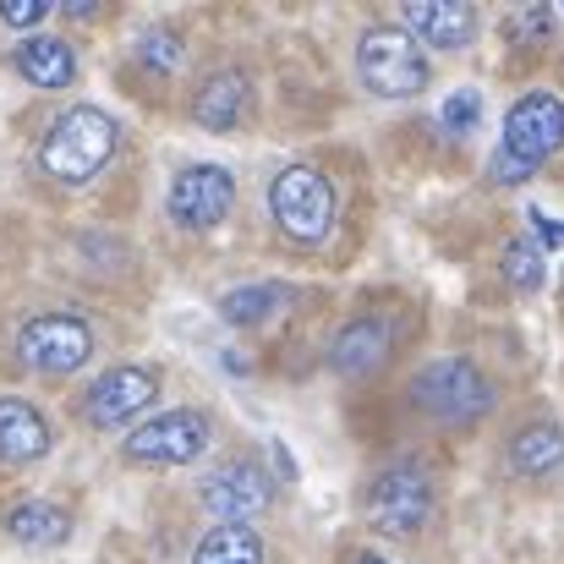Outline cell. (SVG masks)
Returning a JSON list of instances; mask_svg holds the SVG:
<instances>
[{
    "label": "cell",
    "mask_w": 564,
    "mask_h": 564,
    "mask_svg": "<svg viewBox=\"0 0 564 564\" xmlns=\"http://www.w3.org/2000/svg\"><path fill=\"white\" fill-rule=\"evenodd\" d=\"M208 444H214L208 411L182 405V411H160L143 427H132L127 433V460H138V466H187Z\"/></svg>",
    "instance_id": "8"
},
{
    "label": "cell",
    "mask_w": 564,
    "mask_h": 564,
    "mask_svg": "<svg viewBox=\"0 0 564 564\" xmlns=\"http://www.w3.org/2000/svg\"><path fill=\"white\" fill-rule=\"evenodd\" d=\"M121 149V127L110 110L99 105H72L66 116H55V127L39 143V171L61 187H83L94 182Z\"/></svg>",
    "instance_id": "2"
},
{
    "label": "cell",
    "mask_w": 564,
    "mask_h": 564,
    "mask_svg": "<svg viewBox=\"0 0 564 564\" xmlns=\"http://www.w3.org/2000/svg\"><path fill=\"white\" fill-rule=\"evenodd\" d=\"M505 280L521 291V296H532V291H543V280H549V269H543V247L538 241H510L505 247Z\"/></svg>",
    "instance_id": "21"
},
{
    "label": "cell",
    "mask_w": 564,
    "mask_h": 564,
    "mask_svg": "<svg viewBox=\"0 0 564 564\" xmlns=\"http://www.w3.org/2000/svg\"><path fill=\"white\" fill-rule=\"evenodd\" d=\"M285 307H291V285H280V280L236 285V291H225V296H219V318H225V324H241V329L269 324V318H274V313H285Z\"/></svg>",
    "instance_id": "19"
},
{
    "label": "cell",
    "mask_w": 564,
    "mask_h": 564,
    "mask_svg": "<svg viewBox=\"0 0 564 564\" xmlns=\"http://www.w3.org/2000/svg\"><path fill=\"white\" fill-rule=\"evenodd\" d=\"M50 17V0H0V22L6 28H33Z\"/></svg>",
    "instance_id": "25"
},
{
    "label": "cell",
    "mask_w": 564,
    "mask_h": 564,
    "mask_svg": "<svg viewBox=\"0 0 564 564\" xmlns=\"http://www.w3.org/2000/svg\"><path fill=\"white\" fill-rule=\"evenodd\" d=\"M400 28H405L416 44H427V50L460 55V50L477 39L482 17H477V6H466V0H411V6L400 11Z\"/></svg>",
    "instance_id": "12"
},
{
    "label": "cell",
    "mask_w": 564,
    "mask_h": 564,
    "mask_svg": "<svg viewBox=\"0 0 564 564\" xmlns=\"http://www.w3.org/2000/svg\"><path fill=\"white\" fill-rule=\"evenodd\" d=\"M549 28H554V11L549 6H527V11L510 17V44H543Z\"/></svg>",
    "instance_id": "24"
},
{
    "label": "cell",
    "mask_w": 564,
    "mask_h": 564,
    "mask_svg": "<svg viewBox=\"0 0 564 564\" xmlns=\"http://www.w3.org/2000/svg\"><path fill=\"white\" fill-rule=\"evenodd\" d=\"M154 400H160V373L154 368H138V362H121V368L99 373L83 389V422L88 427H127Z\"/></svg>",
    "instance_id": "10"
},
{
    "label": "cell",
    "mask_w": 564,
    "mask_h": 564,
    "mask_svg": "<svg viewBox=\"0 0 564 564\" xmlns=\"http://www.w3.org/2000/svg\"><path fill=\"white\" fill-rule=\"evenodd\" d=\"M269 214L285 230V241L318 247L329 236V225H335V187H329V176L313 171V165H285L269 182Z\"/></svg>",
    "instance_id": "6"
},
{
    "label": "cell",
    "mask_w": 564,
    "mask_h": 564,
    "mask_svg": "<svg viewBox=\"0 0 564 564\" xmlns=\"http://www.w3.org/2000/svg\"><path fill=\"white\" fill-rule=\"evenodd\" d=\"M532 225H538V236H543V247H564V219H549L543 208H532Z\"/></svg>",
    "instance_id": "26"
},
{
    "label": "cell",
    "mask_w": 564,
    "mask_h": 564,
    "mask_svg": "<svg viewBox=\"0 0 564 564\" xmlns=\"http://www.w3.org/2000/svg\"><path fill=\"white\" fill-rule=\"evenodd\" d=\"M55 449V427L50 416L22 400V394H0V460L6 466H28V460H44Z\"/></svg>",
    "instance_id": "14"
},
{
    "label": "cell",
    "mask_w": 564,
    "mask_h": 564,
    "mask_svg": "<svg viewBox=\"0 0 564 564\" xmlns=\"http://www.w3.org/2000/svg\"><path fill=\"white\" fill-rule=\"evenodd\" d=\"M17 357L44 378L77 373L94 357V329L72 313H39L17 329Z\"/></svg>",
    "instance_id": "7"
},
{
    "label": "cell",
    "mask_w": 564,
    "mask_h": 564,
    "mask_svg": "<svg viewBox=\"0 0 564 564\" xmlns=\"http://www.w3.org/2000/svg\"><path fill=\"white\" fill-rule=\"evenodd\" d=\"M357 77L373 99H416L433 83V61L400 22H373L357 39Z\"/></svg>",
    "instance_id": "5"
},
{
    "label": "cell",
    "mask_w": 564,
    "mask_h": 564,
    "mask_svg": "<svg viewBox=\"0 0 564 564\" xmlns=\"http://www.w3.org/2000/svg\"><path fill=\"white\" fill-rule=\"evenodd\" d=\"M505 460H510V471H516V477H532V482L554 477V471L564 466V427L554 422V416H532L527 427H516V433H510Z\"/></svg>",
    "instance_id": "16"
},
{
    "label": "cell",
    "mask_w": 564,
    "mask_h": 564,
    "mask_svg": "<svg viewBox=\"0 0 564 564\" xmlns=\"http://www.w3.org/2000/svg\"><path fill=\"white\" fill-rule=\"evenodd\" d=\"M477 121H482V94H477V88H455V94L444 99V110H438V127L455 132V138H466Z\"/></svg>",
    "instance_id": "23"
},
{
    "label": "cell",
    "mask_w": 564,
    "mask_h": 564,
    "mask_svg": "<svg viewBox=\"0 0 564 564\" xmlns=\"http://www.w3.org/2000/svg\"><path fill=\"white\" fill-rule=\"evenodd\" d=\"M138 61L149 66V72H176L182 66V33L176 28H149L143 39H138Z\"/></svg>",
    "instance_id": "22"
},
{
    "label": "cell",
    "mask_w": 564,
    "mask_h": 564,
    "mask_svg": "<svg viewBox=\"0 0 564 564\" xmlns=\"http://www.w3.org/2000/svg\"><path fill=\"white\" fill-rule=\"evenodd\" d=\"M192 564H263V538L252 527H214L192 549Z\"/></svg>",
    "instance_id": "20"
},
{
    "label": "cell",
    "mask_w": 564,
    "mask_h": 564,
    "mask_svg": "<svg viewBox=\"0 0 564 564\" xmlns=\"http://www.w3.org/2000/svg\"><path fill=\"white\" fill-rule=\"evenodd\" d=\"M362 510H368V527L383 538H416L438 516V482L422 460H389L368 482Z\"/></svg>",
    "instance_id": "4"
},
{
    "label": "cell",
    "mask_w": 564,
    "mask_h": 564,
    "mask_svg": "<svg viewBox=\"0 0 564 564\" xmlns=\"http://www.w3.org/2000/svg\"><path fill=\"white\" fill-rule=\"evenodd\" d=\"M389 351H394V324H389L383 313H357L351 324L335 329V340H329V368L340 378H368L389 362Z\"/></svg>",
    "instance_id": "13"
},
{
    "label": "cell",
    "mask_w": 564,
    "mask_h": 564,
    "mask_svg": "<svg viewBox=\"0 0 564 564\" xmlns=\"http://www.w3.org/2000/svg\"><path fill=\"white\" fill-rule=\"evenodd\" d=\"M17 72L33 83V88H72L77 83V50L66 44V39H44V33H33V39H22L17 44Z\"/></svg>",
    "instance_id": "17"
},
{
    "label": "cell",
    "mask_w": 564,
    "mask_h": 564,
    "mask_svg": "<svg viewBox=\"0 0 564 564\" xmlns=\"http://www.w3.org/2000/svg\"><path fill=\"white\" fill-rule=\"evenodd\" d=\"M351 564H389V560H378V554H357Z\"/></svg>",
    "instance_id": "27"
},
{
    "label": "cell",
    "mask_w": 564,
    "mask_h": 564,
    "mask_svg": "<svg viewBox=\"0 0 564 564\" xmlns=\"http://www.w3.org/2000/svg\"><path fill=\"white\" fill-rule=\"evenodd\" d=\"M405 400L422 416L444 422V427H466V422H482L499 405V383L482 373L471 357H433V362H422L411 373Z\"/></svg>",
    "instance_id": "3"
},
{
    "label": "cell",
    "mask_w": 564,
    "mask_h": 564,
    "mask_svg": "<svg viewBox=\"0 0 564 564\" xmlns=\"http://www.w3.org/2000/svg\"><path fill=\"white\" fill-rule=\"evenodd\" d=\"M230 208H236V176L225 165H187V171H176V182L165 192V214L182 230H214V225H225Z\"/></svg>",
    "instance_id": "11"
},
{
    "label": "cell",
    "mask_w": 564,
    "mask_h": 564,
    "mask_svg": "<svg viewBox=\"0 0 564 564\" xmlns=\"http://www.w3.org/2000/svg\"><path fill=\"white\" fill-rule=\"evenodd\" d=\"M269 505H274V477L252 455H236L203 477V510L219 527H252Z\"/></svg>",
    "instance_id": "9"
},
{
    "label": "cell",
    "mask_w": 564,
    "mask_h": 564,
    "mask_svg": "<svg viewBox=\"0 0 564 564\" xmlns=\"http://www.w3.org/2000/svg\"><path fill=\"white\" fill-rule=\"evenodd\" d=\"M560 149H564V99L549 94V88H532L505 116V138H499V149L488 160V182L494 187L532 182Z\"/></svg>",
    "instance_id": "1"
},
{
    "label": "cell",
    "mask_w": 564,
    "mask_h": 564,
    "mask_svg": "<svg viewBox=\"0 0 564 564\" xmlns=\"http://www.w3.org/2000/svg\"><path fill=\"white\" fill-rule=\"evenodd\" d=\"M247 99H252V83L241 66H219L197 83L192 94V121L208 127V132H230L241 116H247Z\"/></svg>",
    "instance_id": "15"
},
{
    "label": "cell",
    "mask_w": 564,
    "mask_h": 564,
    "mask_svg": "<svg viewBox=\"0 0 564 564\" xmlns=\"http://www.w3.org/2000/svg\"><path fill=\"white\" fill-rule=\"evenodd\" d=\"M6 532L22 549H61L72 538V510L50 505V499H22V505L6 510Z\"/></svg>",
    "instance_id": "18"
}]
</instances>
